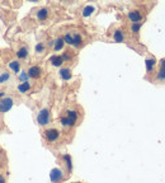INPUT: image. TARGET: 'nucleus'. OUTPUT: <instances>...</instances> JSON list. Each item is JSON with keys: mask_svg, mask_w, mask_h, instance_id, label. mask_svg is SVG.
Listing matches in <instances>:
<instances>
[{"mask_svg": "<svg viewBox=\"0 0 165 183\" xmlns=\"http://www.w3.org/2000/svg\"><path fill=\"white\" fill-rule=\"evenodd\" d=\"M15 83V76L7 69H0V87H9Z\"/></svg>", "mask_w": 165, "mask_h": 183, "instance_id": "f257e3e1", "label": "nucleus"}, {"mask_svg": "<svg viewBox=\"0 0 165 183\" xmlns=\"http://www.w3.org/2000/svg\"><path fill=\"white\" fill-rule=\"evenodd\" d=\"M43 136H45V139L47 140L48 143H56L57 140L60 139V136H61V132L57 129L51 127V129H46L43 131Z\"/></svg>", "mask_w": 165, "mask_h": 183, "instance_id": "f03ea898", "label": "nucleus"}, {"mask_svg": "<svg viewBox=\"0 0 165 183\" xmlns=\"http://www.w3.org/2000/svg\"><path fill=\"white\" fill-rule=\"evenodd\" d=\"M51 121V114H50V111H48V108H43L41 109L37 114V122L40 126H47L50 124Z\"/></svg>", "mask_w": 165, "mask_h": 183, "instance_id": "7ed1b4c3", "label": "nucleus"}, {"mask_svg": "<svg viewBox=\"0 0 165 183\" xmlns=\"http://www.w3.org/2000/svg\"><path fill=\"white\" fill-rule=\"evenodd\" d=\"M13 104H14V99L11 97H5V98L0 101V112H3V113L8 112L13 107Z\"/></svg>", "mask_w": 165, "mask_h": 183, "instance_id": "20e7f679", "label": "nucleus"}, {"mask_svg": "<svg viewBox=\"0 0 165 183\" xmlns=\"http://www.w3.org/2000/svg\"><path fill=\"white\" fill-rule=\"evenodd\" d=\"M42 72H43V71H42V69L40 68L38 65H33V66H30V68L28 69L27 75L29 78H32V79H38V78H41Z\"/></svg>", "mask_w": 165, "mask_h": 183, "instance_id": "39448f33", "label": "nucleus"}, {"mask_svg": "<svg viewBox=\"0 0 165 183\" xmlns=\"http://www.w3.org/2000/svg\"><path fill=\"white\" fill-rule=\"evenodd\" d=\"M50 177H51L52 183H59L60 181H62V178H64V172L60 168H55V169L51 170Z\"/></svg>", "mask_w": 165, "mask_h": 183, "instance_id": "423d86ee", "label": "nucleus"}, {"mask_svg": "<svg viewBox=\"0 0 165 183\" xmlns=\"http://www.w3.org/2000/svg\"><path fill=\"white\" fill-rule=\"evenodd\" d=\"M128 19L132 22V24H140V22L142 19V15L138 10H131L128 13Z\"/></svg>", "mask_w": 165, "mask_h": 183, "instance_id": "0eeeda50", "label": "nucleus"}, {"mask_svg": "<svg viewBox=\"0 0 165 183\" xmlns=\"http://www.w3.org/2000/svg\"><path fill=\"white\" fill-rule=\"evenodd\" d=\"M71 37H72V46L74 47H81L84 43V40H83V36L79 33V32H74L71 33Z\"/></svg>", "mask_w": 165, "mask_h": 183, "instance_id": "6e6552de", "label": "nucleus"}, {"mask_svg": "<svg viewBox=\"0 0 165 183\" xmlns=\"http://www.w3.org/2000/svg\"><path fill=\"white\" fill-rule=\"evenodd\" d=\"M28 56H29V50H28V47L26 45L21 46L17 50V57L19 60H26V59H28Z\"/></svg>", "mask_w": 165, "mask_h": 183, "instance_id": "1a4fd4ad", "label": "nucleus"}, {"mask_svg": "<svg viewBox=\"0 0 165 183\" xmlns=\"http://www.w3.org/2000/svg\"><path fill=\"white\" fill-rule=\"evenodd\" d=\"M48 15H50V9L48 8H40L37 10V13H36V17H37V19L38 21H46Z\"/></svg>", "mask_w": 165, "mask_h": 183, "instance_id": "9d476101", "label": "nucleus"}, {"mask_svg": "<svg viewBox=\"0 0 165 183\" xmlns=\"http://www.w3.org/2000/svg\"><path fill=\"white\" fill-rule=\"evenodd\" d=\"M66 117L69 118V121L71 122V125L74 126L76 122H78V117H79V113H78V111L76 109H69L68 112H66Z\"/></svg>", "mask_w": 165, "mask_h": 183, "instance_id": "9b49d317", "label": "nucleus"}, {"mask_svg": "<svg viewBox=\"0 0 165 183\" xmlns=\"http://www.w3.org/2000/svg\"><path fill=\"white\" fill-rule=\"evenodd\" d=\"M51 45H53V51L57 52V51H60V50H62V48H64L65 42H64L62 37H59V38L55 40V41H52Z\"/></svg>", "mask_w": 165, "mask_h": 183, "instance_id": "f8f14e48", "label": "nucleus"}, {"mask_svg": "<svg viewBox=\"0 0 165 183\" xmlns=\"http://www.w3.org/2000/svg\"><path fill=\"white\" fill-rule=\"evenodd\" d=\"M50 63H51L52 66H55V68H60V66L64 64V59H62V56L55 55V56H52V57L50 59Z\"/></svg>", "mask_w": 165, "mask_h": 183, "instance_id": "ddd939ff", "label": "nucleus"}, {"mask_svg": "<svg viewBox=\"0 0 165 183\" xmlns=\"http://www.w3.org/2000/svg\"><path fill=\"white\" fill-rule=\"evenodd\" d=\"M30 89H32V85L28 82H22L18 85V92H19V93H29Z\"/></svg>", "mask_w": 165, "mask_h": 183, "instance_id": "4468645a", "label": "nucleus"}, {"mask_svg": "<svg viewBox=\"0 0 165 183\" xmlns=\"http://www.w3.org/2000/svg\"><path fill=\"white\" fill-rule=\"evenodd\" d=\"M156 79H157V80H161V82L165 80V59L161 60V63H160V69H159Z\"/></svg>", "mask_w": 165, "mask_h": 183, "instance_id": "2eb2a0df", "label": "nucleus"}, {"mask_svg": "<svg viewBox=\"0 0 165 183\" xmlns=\"http://www.w3.org/2000/svg\"><path fill=\"white\" fill-rule=\"evenodd\" d=\"M113 40L114 42H123L125 41V34L122 29H116L113 32Z\"/></svg>", "mask_w": 165, "mask_h": 183, "instance_id": "dca6fc26", "label": "nucleus"}, {"mask_svg": "<svg viewBox=\"0 0 165 183\" xmlns=\"http://www.w3.org/2000/svg\"><path fill=\"white\" fill-rule=\"evenodd\" d=\"M60 76L64 79V80H69L71 78V70L69 68H62L60 70Z\"/></svg>", "mask_w": 165, "mask_h": 183, "instance_id": "f3484780", "label": "nucleus"}, {"mask_svg": "<svg viewBox=\"0 0 165 183\" xmlns=\"http://www.w3.org/2000/svg\"><path fill=\"white\" fill-rule=\"evenodd\" d=\"M9 68L11 69V71L13 72H19L21 70V65H19V61H17V60H11L10 63H9Z\"/></svg>", "mask_w": 165, "mask_h": 183, "instance_id": "a211bd4d", "label": "nucleus"}, {"mask_svg": "<svg viewBox=\"0 0 165 183\" xmlns=\"http://www.w3.org/2000/svg\"><path fill=\"white\" fill-rule=\"evenodd\" d=\"M62 160L65 162V165L66 168H68V172H71V169H72V164H71V158L69 154H64L62 155Z\"/></svg>", "mask_w": 165, "mask_h": 183, "instance_id": "6ab92c4d", "label": "nucleus"}, {"mask_svg": "<svg viewBox=\"0 0 165 183\" xmlns=\"http://www.w3.org/2000/svg\"><path fill=\"white\" fill-rule=\"evenodd\" d=\"M60 124H61L62 127H65V129H70V127H72L71 122L69 121V118L66 117V116H62V117L60 118Z\"/></svg>", "mask_w": 165, "mask_h": 183, "instance_id": "aec40b11", "label": "nucleus"}, {"mask_svg": "<svg viewBox=\"0 0 165 183\" xmlns=\"http://www.w3.org/2000/svg\"><path fill=\"white\" fill-rule=\"evenodd\" d=\"M155 66V60L154 59H146V70L148 72H152Z\"/></svg>", "mask_w": 165, "mask_h": 183, "instance_id": "412c9836", "label": "nucleus"}, {"mask_svg": "<svg viewBox=\"0 0 165 183\" xmlns=\"http://www.w3.org/2000/svg\"><path fill=\"white\" fill-rule=\"evenodd\" d=\"M94 10H95V8L93 7V5H88V7L84 8V10H83V15H84V17H89V15H91V14L94 13Z\"/></svg>", "mask_w": 165, "mask_h": 183, "instance_id": "4be33fe9", "label": "nucleus"}, {"mask_svg": "<svg viewBox=\"0 0 165 183\" xmlns=\"http://www.w3.org/2000/svg\"><path fill=\"white\" fill-rule=\"evenodd\" d=\"M34 51H36V53H38V55L43 53V52L46 51V46H45L43 42H40V43L36 45V47H34Z\"/></svg>", "mask_w": 165, "mask_h": 183, "instance_id": "5701e85b", "label": "nucleus"}, {"mask_svg": "<svg viewBox=\"0 0 165 183\" xmlns=\"http://www.w3.org/2000/svg\"><path fill=\"white\" fill-rule=\"evenodd\" d=\"M138 30H140V24H132V26H131V32L137 34Z\"/></svg>", "mask_w": 165, "mask_h": 183, "instance_id": "b1692460", "label": "nucleus"}, {"mask_svg": "<svg viewBox=\"0 0 165 183\" xmlns=\"http://www.w3.org/2000/svg\"><path fill=\"white\" fill-rule=\"evenodd\" d=\"M3 182H5V178H4V175L0 173V183H3Z\"/></svg>", "mask_w": 165, "mask_h": 183, "instance_id": "393cba45", "label": "nucleus"}, {"mask_svg": "<svg viewBox=\"0 0 165 183\" xmlns=\"http://www.w3.org/2000/svg\"><path fill=\"white\" fill-rule=\"evenodd\" d=\"M75 183H80V182H75Z\"/></svg>", "mask_w": 165, "mask_h": 183, "instance_id": "a878e982", "label": "nucleus"}]
</instances>
